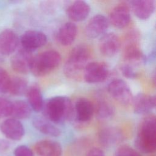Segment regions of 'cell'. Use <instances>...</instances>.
Instances as JSON below:
<instances>
[{"label":"cell","mask_w":156,"mask_h":156,"mask_svg":"<svg viewBox=\"0 0 156 156\" xmlns=\"http://www.w3.org/2000/svg\"><path fill=\"white\" fill-rule=\"evenodd\" d=\"M140 34L136 30L126 34L124 47V59L125 63L132 66L138 65L146 61V57L139 46Z\"/></svg>","instance_id":"obj_5"},{"label":"cell","mask_w":156,"mask_h":156,"mask_svg":"<svg viewBox=\"0 0 156 156\" xmlns=\"http://www.w3.org/2000/svg\"><path fill=\"white\" fill-rule=\"evenodd\" d=\"M108 21L116 28L122 29L126 27L130 21V12L129 5L121 3L115 6L110 13Z\"/></svg>","instance_id":"obj_13"},{"label":"cell","mask_w":156,"mask_h":156,"mask_svg":"<svg viewBox=\"0 0 156 156\" xmlns=\"http://www.w3.org/2000/svg\"><path fill=\"white\" fill-rule=\"evenodd\" d=\"M77 27L73 22L63 24L58 29L56 34V39L61 45L67 46L71 44L77 35Z\"/></svg>","instance_id":"obj_21"},{"label":"cell","mask_w":156,"mask_h":156,"mask_svg":"<svg viewBox=\"0 0 156 156\" xmlns=\"http://www.w3.org/2000/svg\"><path fill=\"white\" fill-rule=\"evenodd\" d=\"M136 150L143 154H151L156 149V124L154 115H149L141 122L135 140Z\"/></svg>","instance_id":"obj_2"},{"label":"cell","mask_w":156,"mask_h":156,"mask_svg":"<svg viewBox=\"0 0 156 156\" xmlns=\"http://www.w3.org/2000/svg\"><path fill=\"white\" fill-rule=\"evenodd\" d=\"M109 26L108 19L104 15L98 14L93 16L85 27V34L90 38H95L105 34Z\"/></svg>","instance_id":"obj_12"},{"label":"cell","mask_w":156,"mask_h":156,"mask_svg":"<svg viewBox=\"0 0 156 156\" xmlns=\"http://www.w3.org/2000/svg\"><path fill=\"white\" fill-rule=\"evenodd\" d=\"M90 10V7L87 2L84 1H76L67 8L66 13L72 21L80 22L88 17Z\"/></svg>","instance_id":"obj_18"},{"label":"cell","mask_w":156,"mask_h":156,"mask_svg":"<svg viewBox=\"0 0 156 156\" xmlns=\"http://www.w3.org/2000/svg\"><path fill=\"white\" fill-rule=\"evenodd\" d=\"M26 94L30 108L36 112L41 111L44 101L40 89L37 86H32L28 88Z\"/></svg>","instance_id":"obj_23"},{"label":"cell","mask_w":156,"mask_h":156,"mask_svg":"<svg viewBox=\"0 0 156 156\" xmlns=\"http://www.w3.org/2000/svg\"><path fill=\"white\" fill-rule=\"evenodd\" d=\"M90 55V51L87 46L80 44L74 47L64 65L63 73L65 76L74 80H79L83 77V71L89 63Z\"/></svg>","instance_id":"obj_3"},{"label":"cell","mask_w":156,"mask_h":156,"mask_svg":"<svg viewBox=\"0 0 156 156\" xmlns=\"http://www.w3.org/2000/svg\"><path fill=\"white\" fill-rule=\"evenodd\" d=\"M132 102L135 113L139 115H146L155 108L156 99L154 95L139 93L133 98Z\"/></svg>","instance_id":"obj_16"},{"label":"cell","mask_w":156,"mask_h":156,"mask_svg":"<svg viewBox=\"0 0 156 156\" xmlns=\"http://www.w3.org/2000/svg\"><path fill=\"white\" fill-rule=\"evenodd\" d=\"M60 53L54 50L44 51L34 56L30 71L37 77H42L49 74L60 63Z\"/></svg>","instance_id":"obj_4"},{"label":"cell","mask_w":156,"mask_h":156,"mask_svg":"<svg viewBox=\"0 0 156 156\" xmlns=\"http://www.w3.org/2000/svg\"><path fill=\"white\" fill-rule=\"evenodd\" d=\"M113 156H141L140 152L131 146L123 144L121 145L115 151Z\"/></svg>","instance_id":"obj_29"},{"label":"cell","mask_w":156,"mask_h":156,"mask_svg":"<svg viewBox=\"0 0 156 156\" xmlns=\"http://www.w3.org/2000/svg\"><path fill=\"white\" fill-rule=\"evenodd\" d=\"M121 43L119 38L115 33H105L102 35L99 41V48L101 54L106 57L115 55L120 51Z\"/></svg>","instance_id":"obj_9"},{"label":"cell","mask_w":156,"mask_h":156,"mask_svg":"<svg viewBox=\"0 0 156 156\" xmlns=\"http://www.w3.org/2000/svg\"><path fill=\"white\" fill-rule=\"evenodd\" d=\"M110 95L122 105H129L133 99L132 91L129 85L122 79L113 80L108 85Z\"/></svg>","instance_id":"obj_6"},{"label":"cell","mask_w":156,"mask_h":156,"mask_svg":"<svg viewBox=\"0 0 156 156\" xmlns=\"http://www.w3.org/2000/svg\"><path fill=\"white\" fill-rule=\"evenodd\" d=\"M124 136L122 131L116 127H106L98 133L99 143L104 147H110L120 143Z\"/></svg>","instance_id":"obj_17"},{"label":"cell","mask_w":156,"mask_h":156,"mask_svg":"<svg viewBox=\"0 0 156 156\" xmlns=\"http://www.w3.org/2000/svg\"><path fill=\"white\" fill-rule=\"evenodd\" d=\"M13 102L8 99L0 96V118L11 116Z\"/></svg>","instance_id":"obj_27"},{"label":"cell","mask_w":156,"mask_h":156,"mask_svg":"<svg viewBox=\"0 0 156 156\" xmlns=\"http://www.w3.org/2000/svg\"><path fill=\"white\" fill-rule=\"evenodd\" d=\"M34 150L40 156H61L62 154L60 144L49 140H41L36 143Z\"/></svg>","instance_id":"obj_20"},{"label":"cell","mask_w":156,"mask_h":156,"mask_svg":"<svg viewBox=\"0 0 156 156\" xmlns=\"http://www.w3.org/2000/svg\"><path fill=\"white\" fill-rule=\"evenodd\" d=\"M44 118L54 124H62L73 118V104L65 96H56L44 101Z\"/></svg>","instance_id":"obj_1"},{"label":"cell","mask_w":156,"mask_h":156,"mask_svg":"<svg viewBox=\"0 0 156 156\" xmlns=\"http://www.w3.org/2000/svg\"><path fill=\"white\" fill-rule=\"evenodd\" d=\"M86 156H105V155L103 151L101 149L93 147L88 151Z\"/></svg>","instance_id":"obj_32"},{"label":"cell","mask_w":156,"mask_h":156,"mask_svg":"<svg viewBox=\"0 0 156 156\" xmlns=\"http://www.w3.org/2000/svg\"><path fill=\"white\" fill-rule=\"evenodd\" d=\"M94 110L97 116L101 119L111 118L115 114L114 106L109 101L103 98L98 101Z\"/></svg>","instance_id":"obj_25"},{"label":"cell","mask_w":156,"mask_h":156,"mask_svg":"<svg viewBox=\"0 0 156 156\" xmlns=\"http://www.w3.org/2000/svg\"><path fill=\"white\" fill-rule=\"evenodd\" d=\"M11 77L8 72L2 67H0V93L9 92Z\"/></svg>","instance_id":"obj_28"},{"label":"cell","mask_w":156,"mask_h":156,"mask_svg":"<svg viewBox=\"0 0 156 156\" xmlns=\"http://www.w3.org/2000/svg\"><path fill=\"white\" fill-rule=\"evenodd\" d=\"M10 146L9 142L5 140H0V152H4L7 151Z\"/></svg>","instance_id":"obj_33"},{"label":"cell","mask_w":156,"mask_h":156,"mask_svg":"<svg viewBox=\"0 0 156 156\" xmlns=\"http://www.w3.org/2000/svg\"><path fill=\"white\" fill-rule=\"evenodd\" d=\"M120 70L122 74L126 78L129 79H133L137 77V73L133 68V66L124 63L120 67Z\"/></svg>","instance_id":"obj_30"},{"label":"cell","mask_w":156,"mask_h":156,"mask_svg":"<svg viewBox=\"0 0 156 156\" xmlns=\"http://www.w3.org/2000/svg\"><path fill=\"white\" fill-rule=\"evenodd\" d=\"M32 124L38 131L46 135L58 136L61 133L60 130L44 117H34L32 119Z\"/></svg>","instance_id":"obj_22"},{"label":"cell","mask_w":156,"mask_h":156,"mask_svg":"<svg viewBox=\"0 0 156 156\" xmlns=\"http://www.w3.org/2000/svg\"><path fill=\"white\" fill-rule=\"evenodd\" d=\"M32 52L23 49L19 50L14 54L10 60L12 69L16 73L27 74L30 70L31 63L34 56Z\"/></svg>","instance_id":"obj_14"},{"label":"cell","mask_w":156,"mask_h":156,"mask_svg":"<svg viewBox=\"0 0 156 156\" xmlns=\"http://www.w3.org/2000/svg\"><path fill=\"white\" fill-rule=\"evenodd\" d=\"M28 83L26 79L23 77L15 76L11 77L9 92L14 96H22L27 93Z\"/></svg>","instance_id":"obj_26"},{"label":"cell","mask_w":156,"mask_h":156,"mask_svg":"<svg viewBox=\"0 0 156 156\" xmlns=\"http://www.w3.org/2000/svg\"><path fill=\"white\" fill-rule=\"evenodd\" d=\"M31 113L32 108L26 101L18 100L13 102L12 112L11 115L13 118L18 120L26 119L30 116Z\"/></svg>","instance_id":"obj_24"},{"label":"cell","mask_w":156,"mask_h":156,"mask_svg":"<svg viewBox=\"0 0 156 156\" xmlns=\"http://www.w3.org/2000/svg\"><path fill=\"white\" fill-rule=\"evenodd\" d=\"M94 111V107L90 100L79 98L73 105V118L79 122H87L91 119Z\"/></svg>","instance_id":"obj_10"},{"label":"cell","mask_w":156,"mask_h":156,"mask_svg":"<svg viewBox=\"0 0 156 156\" xmlns=\"http://www.w3.org/2000/svg\"><path fill=\"white\" fill-rule=\"evenodd\" d=\"M13 156H34L33 151L26 145L16 147L13 151Z\"/></svg>","instance_id":"obj_31"},{"label":"cell","mask_w":156,"mask_h":156,"mask_svg":"<svg viewBox=\"0 0 156 156\" xmlns=\"http://www.w3.org/2000/svg\"><path fill=\"white\" fill-rule=\"evenodd\" d=\"M130 5L135 16L140 20H147L154 13L155 5L153 0H135L130 1Z\"/></svg>","instance_id":"obj_19"},{"label":"cell","mask_w":156,"mask_h":156,"mask_svg":"<svg viewBox=\"0 0 156 156\" xmlns=\"http://www.w3.org/2000/svg\"><path fill=\"white\" fill-rule=\"evenodd\" d=\"M20 42L22 46V49L32 52L46 43L47 37L41 31L29 30L23 34Z\"/></svg>","instance_id":"obj_8"},{"label":"cell","mask_w":156,"mask_h":156,"mask_svg":"<svg viewBox=\"0 0 156 156\" xmlns=\"http://www.w3.org/2000/svg\"><path fill=\"white\" fill-rule=\"evenodd\" d=\"M0 130L7 138L13 141L20 140L25 133L23 124L13 118L5 119L0 125Z\"/></svg>","instance_id":"obj_11"},{"label":"cell","mask_w":156,"mask_h":156,"mask_svg":"<svg viewBox=\"0 0 156 156\" xmlns=\"http://www.w3.org/2000/svg\"><path fill=\"white\" fill-rule=\"evenodd\" d=\"M109 69L102 62H89L85 66L83 77L89 83H97L104 82L108 77Z\"/></svg>","instance_id":"obj_7"},{"label":"cell","mask_w":156,"mask_h":156,"mask_svg":"<svg viewBox=\"0 0 156 156\" xmlns=\"http://www.w3.org/2000/svg\"><path fill=\"white\" fill-rule=\"evenodd\" d=\"M20 42L17 34L10 29L0 32V54L9 55L16 49Z\"/></svg>","instance_id":"obj_15"}]
</instances>
